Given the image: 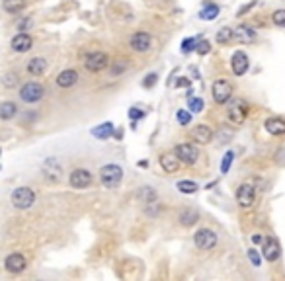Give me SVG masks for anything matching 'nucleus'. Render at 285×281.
<instances>
[{
  "instance_id": "nucleus-1",
  "label": "nucleus",
  "mask_w": 285,
  "mask_h": 281,
  "mask_svg": "<svg viewBox=\"0 0 285 281\" xmlns=\"http://www.w3.org/2000/svg\"><path fill=\"white\" fill-rule=\"evenodd\" d=\"M121 180H123V170H121V166L106 164L100 170V182H102L104 188H108V190L118 188V185L121 184Z\"/></svg>"
},
{
  "instance_id": "nucleus-2",
  "label": "nucleus",
  "mask_w": 285,
  "mask_h": 281,
  "mask_svg": "<svg viewBox=\"0 0 285 281\" xmlns=\"http://www.w3.org/2000/svg\"><path fill=\"white\" fill-rule=\"evenodd\" d=\"M12 199V205L16 207V209H30L31 205L35 203V192L31 190V188H26V185H22V188H16L10 195Z\"/></svg>"
},
{
  "instance_id": "nucleus-3",
  "label": "nucleus",
  "mask_w": 285,
  "mask_h": 281,
  "mask_svg": "<svg viewBox=\"0 0 285 281\" xmlns=\"http://www.w3.org/2000/svg\"><path fill=\"white\" fill-rule=\"evenodd\" d=\"M246 116H248V104L244 100H235L229 104V109H226V117L233 125H240L244 123Z\"/></svg>"
},
{
  "instance_id": "nucleus-4",
  "label": "nucleus",
  "mask_w": 285,
  "mask_h": 281,
  "mask_svg": "<svg viewBox=\"0 0 285 281\" xmlns=\"http://www.w3.org/2000/svg\"><path fill=\"white\" fill-rule=\"evenodd\" d=\"M43 96H45V88L41 86L40 82H28V84H24L20 90V98L26 104H35V102H40Z\"/></svg>"
},
{
  "instance_id": "nucleus-5",
  "label": "nucleus",
  "mask_w": 285,
  "mask_h": 281,
  "mask_svg": "<svg viewBox=\"0 0 285 281\" xmlns=\"http://www.w3.org/2000/svg\"><path fill=\"white\" fill-rule=\"evenodd\" d=\"M194 244H196L199 250H211V248H215L217 244L215 231H211V229H199L194 234Z\"/></svg>"
},
{
  "instance_id": "nucleus-6",
  "label": "nucleus",
  "mask_w": 285,
  "mask_h": 281,
  "mask_svg": "<svg viewBox=\"0 0 285 281\" xmlns=\"http://www.w3.org/2000/svg\"><path fill=\"white\" fill-rule=\"evenodd\" d=\"M108 65H109L108 55L102 53V51H94V53L86 55V59H84V67L88 68L90 72H100V70H104Z\"/></svg>"
},
{
  "instance_id": "nucleus-7",
  "label": "nucleus",
  "mask_w": 285,
  "mask_h": 281,
  "mask_svg": "<svg viewBox=\"0 0 285 281\" xmlns=\"http://www.w3.org/2000/svg\"><path fill=\"white\" fill-rule=\"evenodd\" d=\"M174 153H176L178 158L187 166L196 164L197 158H199V151H197V146L192 145V143H182V145H178Z\"/></svg>"
},
{
  "instance_id": "nucleus-8",
  "label": "nucleus",
  "mask_w": 285,
  "mask_h": 281,
  "mask_svg": "<svg viewBox=\"0 0 285 281\" xmlns=\"http://www.w3.org/2000/svg\"><path fill=\"white\" fill-rule=\"evenodd\" d=\"M236 201L238 205L242 207V209H250L256 201V188L254 184H242L238 188V192H236Z\"/></svg>"
},
{
  "instance_id": "nucleus-9",
  "label": "nucleus",
  "mask_w": 285,
  "mask_h": 281,
  "mask_svg": "<svg viewBox=\"0 0 285 281\" xmlns=\"http://www.w3.org/2000/svg\"><path fill=\"white\" fill-rule=\"evenodd\" d=\"M235 94V90H233V84L231 82H226V80H217L215 84H213V100H215L217 104H226L231 98Z\"/></svg>"
},
{
  "instance_id": "nucleus-10",
  "label": "nucleus",
  "mask_w": 285,
  "mask_h": 281,
  "mask_svg": "<svg viewBox=\"0 0 285 281\" xmlns=\"http://www.w3.org/2000/svg\"><path fill=\"white\" fill-rule=\"evenodd\" d=\"M262 256L268 262H275L281 256V244L275 236H268L264 238V246H262Z\"/></svg>"
},
{
  "instance_id": "nucleus-11",
  "label": "nucleus",
  "mask_w": 285,
  "mask_h": 281,
  "mask_svg": "<svg viewBox=\"0 0 285 281\" xmlns=\"http://www.w3.org/2000/svg\"><path fill=\"white\" fill-rule=\"evenodd\" d=\"M69 182L74 190H86L92 184V174H90L86 168H77V170L70 172Z\"/></svg>"
},
{
  "instance_id": "nucleus-12",
  "label": "nucleus",
  "mask_w": 285,
  "mask_h": 281,
  "mask_svg": "<svg viewBox=\"0 0 285 281\" xmlns=\"http://www.w3.org/2000/svg\"><path fill=\"white\" fill-rule=\"evenodd\" d=\"M26 266H28V264H26V258L18 252L8 254L6 260H4V268H6V272L8 273H22L26 270Z\"/></svg>"
},
{
  "instance_id": "nucleus-13",
  "label": "nucleus",
  "mask_w": 285,
  "mask_h": 281,
  "mask_svg": "<svg viewBox=\"0 0 285 281\" xmlns=\"http://www.w3.org/2000/svg\"><path fill=\"white\" fill-rule=\"evenodd\" d=\"M150 35H148L147 31H137V33H133V38L129 41V45L133 51H137V53H147L148 49H150Z\"/></svg>"
},
{
  "instance_id": "nucleus-14",
  "label": "nucleus",
  "mask_w": 285,
  "mask_h": 281,
  "mask_svg": "<svg viewBox=\"0 0 285 281\" xmlns=\"http://www.w3.org/2000/svg\"><path fill=\"white\" fill-rule=\"evenodd\" d=\"M231 67H233V72L236 77H242L248 67H250V61H248V55L244 51H235V55L231 59Z\"/></svg>"
},
{
  "instance_id": "nucleus-15",
  "label": "nucleus",
  "mask_w": 285,
  "mask_h": 281,
  "mask_svg": "<svg viewBox=\"0 0 285 281\" xmlns=\"http://www.w3.org/2000/svg\"><path fill=\"white\" fill-rule=\"evenodd\" d=\"M31 45H33V39H31L30 33H26V31H22L18 33L16 38L12 39V49L16 51V53H26V51H30Z\"/></svg>"
},
{
  "instance_id": "nucleus-16",
  "label": "nucleus",
  "mask_w": 285,
  "mask_h": 281,
  "mask_svg": "<svg viewBox=\"0 0 285 281\" xmlns=\"http://www.w3.org/2000/svg\"><path fill=\"white\" fill-rule=\"evenodd\" d=\"M192 139L196 141V143H199V145H207L211 139H213V131H211V127L207 125H196L194 129H192Z\"/></svg>"
},
{
  "instance_id": "nucleus-17",
  "label": "nucleus",
  "mask_w": 285,
  "mask_h": 281,
  "mask_svg": "<svg viewBox=\"0 0 285 281\" xmlns=\"http://www.w3.org/2000/svg\"><path fill=\"white\" fill-rule=\"evenodd\" d=\"M180 162H182V160L176 156V153H174V155H170V153L160 155V166H162V170L168 172V174H174V172H178Z\"/></svg>"
},
{
  "instance_id": "nucleus-18",
  "label": "nucleus",
  "mask_w": 285,
  "mask_h": 281,
  "mask_svg": "<svg viewBox=\"0 0 285 281\" xmlns=\"http://www.w3.org/2000/svg\"><path fill=\"white\" fill-rule=\"evenodd\" d=\"M265 131L270 133V135H285V119H281V117H270V119H265Z\"/></svg>"
},
{
  "instance_id": "nucleus-19",
  "label": "nucleus",
  "mask_w": 285,
  "mask_h": 281,
  "mask_svg": "<svg viewBox=\"0 0 285 281\" xmlns=\"http://www.w3.org/2000/svg\"><path fill=\"white\" fill-rule=\"evenodd\" d=\"M77 82H79V72L72 70V68L63 70L59 77H57V84H59L61 88H70V86H74Z\"/></svg>"
},
{
  "instance_id": "nucleus-20",
  "label": "nucleus",
  "mask_w": 285,
  "mask_h": 281,
  "mask_svg": "<svg viewBox=\"0 0 285 281\" xmlns=\"http://www.w3.org/2000/svg\"><path fill=\"white\" fill-rule=\"evenodd\" d=\"M235 39L238 41V43H252L256 39V31L250 26H238V28L235 29Z\"/></svg>"
},
{
  "instance_id": "nucleus-21",
  "label": "nucleus",
  "mask_w": 285,
  "mask_h": 281,
  "mask_svg": "<svg viewBox=\"0 0 285 281\" xmlns=\"http://www.w3.org/2000/svg\"><path fill=\"white\" fill-rule=\"evenodd\" d=\"M28 72H30L31 77H41V74H45V72H47V61L43 57L31 59L30 63H28Z\"/></svg>"
},
{
  "instance_id": "nucleus-22",
  "label": "nucleus",
  "mask_w": 285,
  "mask_h": 281,
  "mask_svg": "<svg viewBox=\"0 0 285 281\" xmlns=\"http://www.w3.org/2000/svg\"><path fill=\"white\" fill-rule=\"evenodd\" d=\"M61 172H63V168H61V164L55 158L45 160V164H43V174L47 176V178H51V180H59Z\"/></svg>"
},
{
  "instance_id": "nucleus-23",
  "label": "nucleus",
  "mask_w": 285,
  "mask_h": 281,
  "mask_svg": "<svg viewBox=\"0 0 285 281\" xmlns=\"http://www.w3.org/2000/svg\"><path fill=\"white\" fill-rule=\"evenodd\" d=\"M197 221H199V213H197L196 209H192V207H187V209H184L180 213V223L184 224V227H194Z\"/></svg>"
},
{
  "instance_id": "nucleus-24",
  "label": "nucleus",
  "mask_w": 285,
  "mask_h": 281,
  "mask_svg": "<svg viewBox=\"0 0 285 281\" xmlns=\"http://www.w3.org/2000/svg\"><path fill=\"white\" fill-rule=\"evenodd\" d=\"M111 133H113V123L111 121H106V123L98 125L96 129H92V135L96 139H109Z\"/></svg>"
},
{
  "instance_id": "nucleus-25",
  "label": "nucleus",
  "mask_w": 285,
  "mask_h": 281,
  "mask_svg": "<svg viewBox=\"0 0 285 281\" xmlns=\"http://www.w3.org/2000/svg\"><path fill=\"white\" fill-rule=\"evenodd\" d=\"M16 114H18V106H16L14 102H2V104H0V117H2L4 121L12 119Z\"/></svg>"
},
{
  "instance_id": "nucleus-26",
  "label": "nucleus",
  "mask_w": 285,
  "mask_h": 281,
  "mask_svg": "<svg viewBox=\"0 0 285 281\" xmlns=\"http://www.w3.org/2000/svg\"><path fill=\"white\" fill-rule=\"evenodd\" d=\"M219 16V6L213 4V2H207L205 8L199 12V18L201 20H207V22H211V20H215Z\"/></svg>"
},
{
  "instance_id": "nucleus-27",
  "label": "nucleus",
  "mask_w": 285,
  "mask_h": 281,
  "mask_svg": "<svg viewBox=\"0 0 285 281\" xmlns=\"http://www.w3.org/2000/svg\"><path fill=\"white\" fill-rule=\"evenodd\" d=\"M2 6L10 14H18L26 8V0H2Z\"/></svg>"
},
{
  "instance_id": "nucleus-28",
  "label": "nucleus",
  "mask_w": 285,
  "mask_h": 281,
  "mask_svg": "<svg viewBox=\"0 0 285 281\" xmlns=\"http://www.w3.org/2000/svg\"><path fill=\"white\" fill-rule=\"evenodd\" d=\"M176 188L182 192V194H196L197 190H199V185L196 182H192V180H182V182H178Z\"/></svg>"
},
{
  "instance_id": "nucleus-29",
  "label": "nucleus",
  "mask_w": 285,
  "mask_h": 281,
  "mask_svg": "<svg viewBox=\"0 0 285 281\" xmlns=\"http://www.w3.org/2000/svg\"><path fill=\"white\" fill-rule=\"evenodd\" d=\"M235 38V29L231 28H221L219 31H217V41L221 43V45H226L231 39Z\"/></svg>"
},
{
  "instance_id": "nucleus-30",
  "label": "nucleus",
  "mask_w": 285,
  "mask_h": 281,
  "mask_svg": "<svg viewBox=\"0 0 285 281\" xmlns=\"http://www.w3.org/2000/svg\"><path fill=\"white\" fill-rule=\"evenodd\" d=\"M141 199H143L147 205L157 203V192H153V190L147 185V188H143V190H141Z\"/></svg>"
},
{
  "instance_id": "nucleus-31",
  "label": "nucleus",
  "mask_w": 285,
  "mask_h": 281,
  "mask_svg": "<svg viewBox=\"0 0 285 281\" xmlns=\"http://www.w3.org/2000/svg\"><path fill=\"white\" fill-rule=\"evenodd\" d=\"M233 160H235V153H233V151L225 153V156H223V162H221V172H223V174H226V172L231 170V164H233Z\"/></svg>"
},
{
  "instance_id": "nucleus-32",
  "label": "nucleus",
  "mask_w": 285,
  "mask_h": 281,
  "mask_svg": "<svg viewBox=\"0 0 285 281\" xmlns=\"http://www.w3.org/2000/svg\"><path fill=\"white\" fill-rule=\"evenodd\" d=\"M205 106V102L201 100V98H189V109L194 111V114H199L201 109Z\"/></svg>"
},
{
  "instance_id": "nucleus-33",
  "label": "nucleus",
  "mask_w": 285,
  "mask_h": 281,
  "mask_svg": "<svg viewBox=\"0 0 285 281\" xmlns=\"http://www.w3.org/2000/svg\"><path fill=\"white\" fill-rule=\"evenodd\" d=\"M272 20L277 28H285V10H275Z\"/></svg>"
},
{
  "instance_id": "nucleus-34",
  "label": "nucleus",
  "mask_w": 285,
  "mask_h": 281,
  "mask_svg": "<svg viewBox=\"0 0 285 281\" xmlns=\"http://www.w3.org/2000/svg\"><path fill=\"white\" fill-rule=\"evenodd\" d=\"M176 117H178V123H180V125H189V123H192V114L186 111V109H180Z\"/></svg>"
},
{
  "instance_id": "nucleus-35",
  "label": "nucleus",
  "mask_w": 285,
  "mask_h": 281,
  "mask_svg": "<svg viewBox=\"0 0 285 281\" xmlns=\"http://www.w3.org/2000/svg\"><path fill=\"white\" fill-rule=\"evenodd\" d=\"M196 49V39L194 38H187L182 41V53H192Z\"/></svg>"
},
{
  "instance_id": "nucleus-36",
  "label": "nucleus",
  "mask_w": 285,
  "mask_h": 281,
  "mask_svg": "<svg viewBox=\"0 0 285 281\" xmlns=\"http://www.w3.org/2000/svg\"><path fill=\"white\" fill-rule=\"evenodd\" d=\"M125 68H127V63H125V61H116V63L111 65V74L118 77V74H121Z\"/></svg>"
},
{
  "instance_id": "nucleus-37",
  "label": "nucleus",
  "mask_w": 285,
  "mask_h": 281,
  "mask_svg": "<svg viewBox=\"0 0 285 281\" xmlns=\"http://www.w3.org/2000/svg\"><path fill=\"white\" fill-rule=\"evenodd\" d=\"M248 258H250L252 266H256V268H260V266H262V258H260V254L256 252L254 248H250V250H248Z\"/></svg>"
},
{
  "instance_id": "nucleus-38",
  "label": "nucleus",
  "mask_w": 285,
  "mask_h": 281,
  "mask_svg": "<svg viewBox=\"0 0 285 281\" xmlns=\"http://www.w3.org/2000/svg\"><path fill=\"white\" fill-rule=\"evenodd\" d=\"M18 74H14V72H8L6 77H4V86H8V88H12V86H16L18 84Z\"/></svg>"
},
{
  "instance_id": "nucleus-39",
  "label": "nucleus",
  "mask_w": 285,
  "mask_h": 281,
  "mask_svg": "<svg viewBox=\"0 0 285 281\" xmlns=\"http://www.w3.org/2000/svg\"><path fill=\"white\" fill-rule=\"evenodd\" d=\"M157 74H155V72H150V74H147V78H145V80H143V86L145 88H153L155 86V84H157Z\"/></svg>"
},
{
  "instance_id": "nucleus-40",
  "label": "nucleus",
  "mask_w": 285,
  "mask_h": 281,
  "mask_svg": "<svg viewBox=\"0 0 285 281\" xmlns=\"http://www.w3.org/2000/svg\"><path fill=\"white\" fill-rule=\"evenodd\" d=\"M211 51V45H209V41H201L199 45H197V53L199 55H207Z\"/></svg>"
},
{
  "instance_id": "nucleus-41",
  "label": "nucleus",
  "mask_w": 285,
  "mask_h": 281,
  "mask_svg": "<svg viewBox=\"0 0 285 281\" xmlns=\"http://www.w3.org/2000/svg\"><path fill=\"white\" fill-rule=\"evenodd\" d=\"M129 117H131L133 121H137L139 117H143V111L137 109V107H131V109H129Z\"/></svg>"
},
{
  "instance_id": "nucleus-42",
  "label": "nucleus",
  "mask_w": 285,
  "mask_h": 281,
  "mask_svg": "<svg viewBox=\"0 0 285 281\" xmlns=\"http://www.w3.org/2000/svg\"><path fill=\"white\" fill-rule=\"evenodd\" d=\"M254 6H256V2H250V4H246V6H242V10L238 12V16H242L244 12H248V10H250V8H254Z\"/></svg>"
},
{
  "instance_id": "nucleus-43",
  "label": "nucleus",
  "mask_w": 285,
  "mask_h": 281,
  "mask_svg": "<svg viewBox=\"0 0 285 281\" xmlns=\"http://www.w3.org/2000/svg\"><path fill=\"white\" fill-rule=\"evenodd\" d=\"M186 84H189V80H184V78H182V80H178V86H186Z\"/></svg>"
}]
</instances>
